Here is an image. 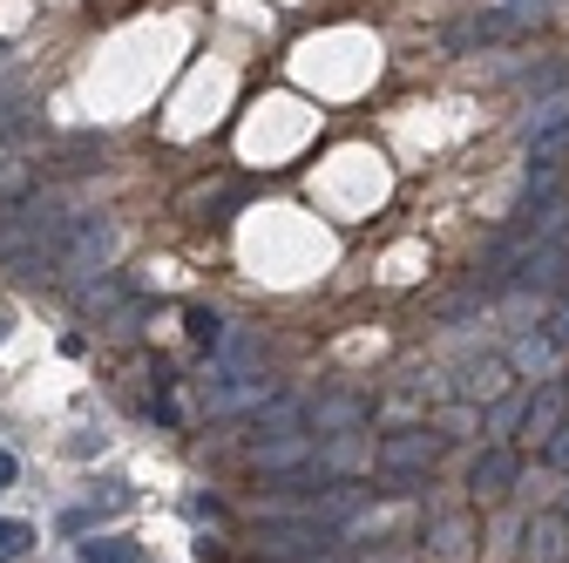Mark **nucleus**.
Listing matches in <instances>:
<instances>
[{"label":"nucleus","mask_w":569,"mask_h":563,"mask_svg":"<svg viewBox=\"0 0 569 563\" xmlns=\"http://www.w3.org/2000/svg\"><path fill=\"white\" fill-rule=\"evenodd\" d=\"M502 34H516V14H475V21H461L448 41H455V48H481V41H502Z\"/></svg>","instance_id":"nucleus-14"},{"label":"nucleus","mask_w":569,"mask_h":563,"mask_svg":"<svg viewBox=\"0 0 569 563\" xmlns=\"http://www.w3.org/2000/svg\"><path fill=\"white\" fill-rule=\"evenodd\" d=\"M0 55H8V48H0Z\"/></svg>","instance_id":"nucleus-25"},{"label":"nucleus","mask_w":569,"mask_h":563,"mask_svg":"<svg viewBox=\"0 0 569 563\" xmlns=\"http://www.w3.org/2000/svg\"><path fill=\"white\" fill-rule=\"evenodd\" d=\"M203 401H210V414H238V407H264V401H271V387H264V381L231 374V381H210V387H203Z\"/></svg>","instance_id":"nucleus-12"},{"label":"nucleus","mask_w":569,"mask_h":563,"mask_svg":"<svg viewBox=\"0 0 569 563\" xmlns=\"http://www.w3.org/2000/svg\"><path fill=\"white\" fill-rule=\"evenodd\" d=\"M435 550H448V556L461 550V516H441V523H435Z\"/></svg>","instance_id":"nucleus-20"},{"label":"nucleus","mask_w":569,"mask_h":563,"mask_svg":"<svg viewBox=\"0 0 569 563\" xmlns=\"http://www.w3.org/2000/svg\"><path fill=\"white\" fill-rule=\"evenodd\" d=\"M183 326H190V346H210V354H218V346H224V333H231L218 313H190Z\"/></svg>","instance_id":"nucleus-18"},{"label":"nucleus","mask_w":569,"mask_h":563,"mask_svg":"<svg viewBox=\"0 0 569 563\" xmlns=\"http://www.w3.org/2000/svg\"><path fill=\"white\" fill-rule=\"evenodd\" d=\"M116 306H129V286H122V278H89V286H82V313H116Z\"/></svg>","instance_id":"nucleus-15"},{"label":"nucleus","mask_w":569,"mask_h":563,"mask_svg":"<svg viewBox=\"0 0 569 563\" xmlns=\"http://www.w3.org/2000/svg\"><path fill=\"white\" fill-rule=\"evenodd\" d=\"M569 556V516H536L529 523V563H562Z\"/></svg>","instance_id":"nucleus-13"},{"label":"nucleus","mask_w":569,"mask_h":563,"mask_svg":"<svg viewBox=\"0 0 569 563\" xmlns=\"http://www.w3.org/2000/svg\"><path fill=\"white\" fill-rule=\"evenodd\" d=\"M258 556L264 563H332L339 556V536L326 523H292V530H258Z\"/></svg>","instance_id":"nucleus-3"},{"label":"nucleus","mask_w":569,"mask_h":563,"mask_svg":"<svg viewBox=\"0 0 569 563\" xmlns=\"http://www.w3.org/2000/svg\"><path fill=\"white\" fill-rule=\"evenodd\" d=\"M28 550H34V530L14 523V516H0V563H21Z\"/></svg>","instance_id":"nucleus-17"},{"label":"nucleus","mask_w":569,"mask_h":563,"mask_svg":"<svg viewBox=\"0 0 569 563\" xmlns=\"http://www.w3.org/2000/svg\"><path fill=\"white\" fill-rule=\"evenodd\" d=\"M14 475H21V468H14V455H8V448H0V488H8Z\"/></svg>","instance_id":"nucleus-23"},{"label":"nucleus","mask_w":569,"mask_h":563,"mask_svg":"<svg viewBox=\"0 0 569 563\" xmlns=\"http://www.w3.org/2000/svg\"><path fill=\"white\" fill-rule=\"evenodd\" d=\"M522 144H529V164L536 170H556L569 157V96H549L522 116Z\"/></svg>","instance_id":"nucleus-4"},{"label":"nucleus","mask_w":569,"mask_h":563,"mask_svg":"<svg viewBox=\"0 0 569 563\" xmlns=\"http://www.w3.org/2000/svg\"><path fill=\"white\" fill-rule=\"evenodd\" d=\"M509 381H516V367H509V354H502V360H495V354H488V360H468V367H461V381H455V394H461V401H502V394H509Z\"/></svg>","instance_id":"nucleus-8"},{"label":"nucleus","mask_w":569,"mask_h":563,"mask_svg":"<svg viewBox=\"0 0 569 563\" xmlns=\"http://www.w3.org/2000/svg\"><path fill=\"white\" fill-rule=\"evenodd\" d=\"M556 360H562V339L556 333H516V346H509V367H516V381H549L556 374Z\"/></svg>","instance_id":"nucleus-6"},{"label":"nucleus","mask_w":569,"mask_h":563,"mask_svg":"<svg viewBox=\"0 0 569 563\" xmlns=\"http://www.w3.org/2000/svg\"><path fill=\"white\" fill-rule=\"evenodd\" d=\"M542 455H549V468H562V475H569V421H562V428L542 442Z\"/></svg>","instance_id":"nucleus-19"},{"label":"nucleus","mask_w":569,"mask_h":563,"mask_svg":"<svg viewBox=\"0 0 569 563\" xmlns=\"http://www.w3.org/2000/svg\"><path fill=\"white\" fill-rule=\"evenodd\" d=\"M68 231H76V218H68L61 204H48V197L14 204V210H0V258L21 278H54V258H61Z\"/></svg>","instance_id":"nucleus-1"},{"label":"nucleus","mask_w":569,"mask_h":563,"mask_svg":"<svg viewBox=\"0 0 569 563\" xmlns=\"http://www.w3.org/2000/svg\"><path fill=\"white\" fill-rule=\"evenodd\" d=\"M14 122H21V102H14V96H0V129H14Z\"/></svg>","instance_id":"nucleus-21"},{"label":"nucleus","mask_w":569,"mask_h":563,"mask_svg":"<svg viewBox=\"0 0 569 563\" xmlns=\"http://www.w3.org/2000/svg\"><path fill=\"white\" fill-rule=\"evenodd\" d=\"M82 563H136V543L129 536H89L82 543Z\"/></svg>","instance_id":"nucleus-16"},{"label":"nucleus","mask_w":569,"mask_h":563,"mask_svg":"<svg viewBox=\"0 0 569 563\" xmlns=\"http://www.w3.org/2000/svg\"><path fill=\"white\" fill-rule=\"evenodd\" d=\"M435 455H441V435H427V428H400V435H387L373 448V462L387 475H400V482H413L420 468H435Z\"/></svg>","instance_id":"nucleus-5"},{"label":"nucleus","mask_w":569,"mask_h":563,"mask_svg":"<svg viewBox=\"0 0 569 563\" xmlns=\"http://www.w3.org/2000/svg\"><path fill=\"white\" fill-rule=\"evenodd\" d=\"M468 488H475V496H509V488H516V455L509 448H481L475 455V468H468Z\"/></svg>","instance_id":"nucleus-11"},{"label":"nucleus","mask_w":569,"mask_h":563,"mask_svg":"<svg viewBox=\"0 0 569 563\" xmlns=\"http://www.w3.org/2000/svg\"><path fill=\"white\" fill-rule=\"evenodd\" d=\"M562 421H569V387H562V381H542V394H536L529 414H522V435H529V442H549Z\"/></svg>","instance_id":"nucleus-10"},{"label":"nucleus","mask_w":569,"mask_h":563,"mask_svg":"<svg viewBox=\"0 0 569 563\" xmlns=\"http://www.w3.org/2000/svg\"><path fill=\"white\" fill-rule=\"evenodd\" d=\"M360 421H367V401H352V394H326V401L306 407V428L312 435H352Z\"/></svg>","instance_id":"nucleus-9"},{"label":"nucleus","mask_w":569,"mask_h":563,"mask_svg":"<svg viewBox=\"0 0 569 563\" xmlns=\"http://www.w3.org/2000/svg\"><path fill=\"white\" fill-rule=\"evenodd\" d=\"M549 333H556V339H562V346H569V306H562V313H556V319H549Z\"/></svg>","instance_id":"nucleus-22"},{"label":"nucleus","mask_w":569,"mask_h":563,"mask_svg":"<svg viewBox=\"0 0 569 563\" xmlns=\"http://www.w3.org/2000/svg\"><path fill=\"white\" fill-rule=\"evenodd\" d=\"M0 333H8V326H0Z\"/></svg>","instance_id":"nucleus-24"},{"label":"nucleus","mask_w":569,"mask_h":563,"mask_svg":"<svg viewBox=\"0 0 569 563\" xmlns=\"http://www.w3.org/2000/svg\"><path fill=\"white\" fill-rule=\"evenodd\" d=\"M312 442H319V435H306V428H292V435H251V462H258V468H278V475H292V468L312 462Z\"/></svg>","instance_id":"nucleus-7"},{"label":"nucleus","mask_w":569,"mask_h":563,"mask_svg":"<svg viewBox=\"0 0 569 563\" xmlns=\"http://www.w3.org/2000/svg\"><path fill=\"white\" fill-rule=\"evenodd\" d=\"M109 258H116V225L76 218V231H68V245L54 258V278H96V271H109Z\"/></svg>","instance_id":"nucleus-2"}]
</instances>
